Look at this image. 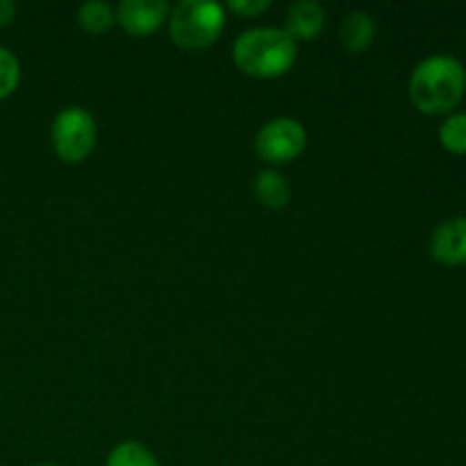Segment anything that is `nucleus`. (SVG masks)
<instances>
[{"mask_svg": "<svg viewBox=\"0 0 466 466\" xmlns=\"http://www.w3.org/2000/svg\"><path fill=\"white\" fill-rule=\"evenodd\" d=\"M299 46L282 27H253L237 36L232 57L237 66L255 77H278L291 68Z\"/></svg>", "mask_w": 466, "mask_h": 466, "instance_id": "nucleus-2", "label": "nucleus"}, {"mask_svg": "<svg viewBox=\"0 0 466 466\" xmlns=\"http://www.w3.org/2000/svg\"><path fill=\"white\" fill-rule=\"evenodd\" d=\"M36 466H55V464H36Z\"/></svg>", "mask_w": 466, "mask_h": 466, "instance_id": "nucleus-17", "label": "nucleus"}, {"mask_svg": "<svg viewBox=\"0 0 466 466\" xmlns=\"http://www.w3.org/2000/svg\"><path fill=\"white\" fill-rule=\"evenodd\" d=\"M268 5H271V0H230L228 7L241 16H258L264 9H268Z\"/></svg>", "mask_w": 466, "mask_h": 466, "instance_id": "nucleus-15", "label": "nucleus"}, {"mask_svg": "<svg viewBox=\"0 0 466 466\" xmlns=\"http://www.w3.org/2000/svg\"><path fill=\"white\" fill-rule=\"evenodd\" d=\"M431 255L446 267L466 264V217L449 218L432 232Z\"/></svg>", "mask_w": 466, "mask_h": 466, "instance_id": "nucleus-7", "label": "nucleus"}, {"mask_svg": "<svg viewBox=\"0 0 466 466\" xmlns=\"http://www.w3.org/2000/svg\"><path fill=\"white\" fill-rule=\"evenodd\" d=\"M105 466H162L159 460L139 441H123L114 446Z\"/></svg>", "mask_w": 466, "mask_h": 466, "instance_id": "nucleus-12", "label": "nucleus"}, {"mask_svg": "<svg viewBox=\"0 0 466 466\" xmlns=\"http://www.w3.org/2000/svg\"><path fill=\"white\" fill-rule=\"evenodd\" d=\"M226 9L212 0H182L168 16L171 39L185 50H203L221 36Z\"/></svg>", "mask_w": 466, "mask_h": 466, "instance_id": "nucleus-3", "label": "nucleus"}, {"mask_svg": "<svg viewBox=\"0 0 466 466\" xmlns=\"http://www.w3.org/2000/svg\"><path fill=\"white\" fill-rule=\"evenodd\" d=\"M326 25V12L317 0H296L287 7L285 32L291 39L312 41Z\"/></svg>", "mask_w": 466, "mask_h": 466, "instance_id": "nucleus-8", "label": "nucleus"}, {"mask_svg": "<svg viewBox=\"0 0 466 466\" xmlns=\"http://www.w3.org/2000/svg\"><path fill=\"white\" fill-rule=\"evenodd\" d=\"M114 21H116V14L103 0H89V3L80 5V9H77V23L91 35H100V32L109 30Z\"/></svg>", "mask_w": 466, "mask_h": 466, "instance_id": "nucleus-11", "label": "nucleus"}, {"mask_svg": "<svg viewBox=\"0 0 466 466\" xmlns=\"http://www.w3.org/2000/svg\"><path fill=\"white\" fill-rule=\"evenodd\" d=\"M16 16V3L12 0H0V25H9Z\"/></svg>", "mask_w": 466, "mask_h": 466, "instance_id": "nucleus-16", "label": "nucleus"}, {"mask_svg": "<svg viewBox=\"0 0 466 466\" xmlns=\"http://www.w3.org/2000/svg\"><path fill=\"white\" fill-rule=\"evenodd\" d=\"M373 35H376V23L371 14L364 9H353L346 14L339 25V41L349 53H362L371 46Z\"/></svg>", "mask_w": 466, "mask_h": 466, "instance_id": "nucleus-9", "label": "nucleus"}, {"mask_svg": "<svg viewBox=\"0 0 466 466\" xmlns=\"http://www.w3.org/2000/svg\"><path fill=\"white\" fill-rule=\"evenodd\" d=\"M53 148L64 162L77 164L94 150L96 146V121L85 107H64L55 116L50 127Z\"/></svg>", "mask_w": 466, "mask_h": 466, "instance_id": "nucleus-4", "label": "nucleus"}, {"mask_svg": "<svg viewBox=\"0 0 466 466\" xmlns=\"http://www.w3.org/2000/svg\"><path fill=\"white\" fill-rule=\"evenodd\" d=\"M440 141L451 153L466 155V114H453L441 123Z\"/></svg>", "mask_w": 466, "mask_h": 466, "instance_id": "nucleus-13", "label": "nucleus"}, {"mask_svg": "<svg viewBox=\"0 0 466 466\" xmlns=\"http://www.w3.org/2000/svg\"><path fill=\"white\" fill-rule=\"evenodd\" d=\"M308 146V132L303 123L291 116L273 118L259 127L255 137V150L271 164H285L299 157Z\"/></svg>", "mask_w": 466, "mask_h": 466, "instance_id": "nucleus-5", "label": "nucleus"}, {"mask_svg": "<svg viewBox=\"0 0 466 466\" xmlns=\"http://www.w3.org/2000/svg\"><path fill=\"white\" fill-rule=\"evenodd\" d=\"M21 82V64L9 48L0 46V100L7 98Z\"/></svg>", "mask_w": 466, "mask_h": 466, "instance_id": "nucleus-14", "label": "nucleus"}, {"mask_svg": "<svg viewBox=\"0 0 466 466\" xmlns=\"http://www.w3.org/2000/svg\"><path fill=\"white\" fill-rule=\"evenodd\" d=\"M168 16L167 0H123L116 7V21L130 35L144 36L157 30Z\"/></svg>", "mask_w": 466, "mask_h": 466, "instance_id": "nucleus-6", "label": "nucleus"}, {"mask_svg": "<svg viewBox=\"0 0 466 466\" xmlns=\"http://www.w3.org/2000/svg\"><path fill=\"white\" fill-rule=\"evenodd\" d=\"M466 71L451 55H432L410 76V98L423 114L451 112L462 100Z\"/></svg>", "mask_w": 466, "mask_h": 466, "instance_id": "nucleus-1", "label": "nucleus"}, {"mask_svg": "<svg viewBox=\"0 0 466 466\" xmlns=\"http://www.w3.org/2000/svg\"><path fill=\"white\" fill-rule=\"evenodd\" d=\"M253 189L264 208L280 209L289 203V185H287V180L280 173L271 171V168H267V171H262L255 177Z\"/></svg>", "mask_w": 466, "mask_h": 466, "instance_id": "nucleus-10", "label": "nucleus"}]
</instances>
